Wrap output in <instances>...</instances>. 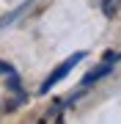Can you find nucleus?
Masks as SVG:
<instances>
[{"mask_svg":"<svg viewBox=\"0 0 121 124\" xmlns=\"http://www.w3.org/2000/svg\"><path fill=\"white\" fill-rule=\"evenodd\" d=\"M83 58H85V53H74L72 58H66V61H63V63H61V66H58V69H55V72H52V75H50V77L44 80V85H41V94H47V91H50V88H52V85H55V83H58V80H63V77H66V75H69V72H72V69H74V63H77V61H83Z\"/></svg>","mask_w":121,"mask_h":124,"instance_id":"obj_1","label":"nucleus"},{"mask_svg":"<svg viewBox=\"0 0 121 124\" xmlns=\"http://www.w3.org/2000/svg\"><path fill=\"white\" fill-rule=\"evenodd\" d=\"M118 6H121V0H102V11H105V17H116Z\"/></svg>","mask_w":121,"mask_h":124,"instance_id":"obj_2","label":"nucleus"}]
</instances>
